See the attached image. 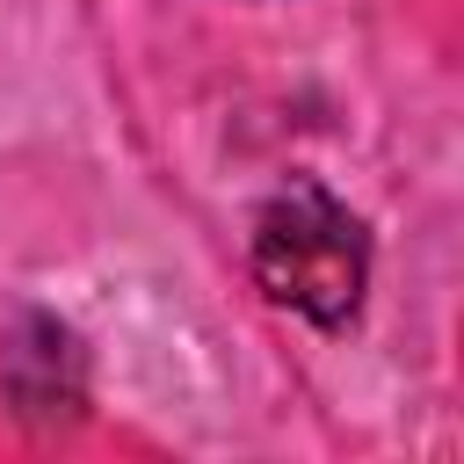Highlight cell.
<instances>
[{
	"label": "cell",
	"instance_id": "obj_1",
	"mask_svg": "<svg viewBox=\"0 0 464 464\" xmlns=\"http://www.w3.org/2000/svg\"><path fill=\"white\" fill-rule=\"evenodd\" d=\"M254 276L276 304H290L297 319L341 334L362 312V283H370V239L355 225V210L319 188V181H283L261 218H254Z\"/></svg>",
	"mask_w": 464,
	"mask_h": 464
}]
</instances>
